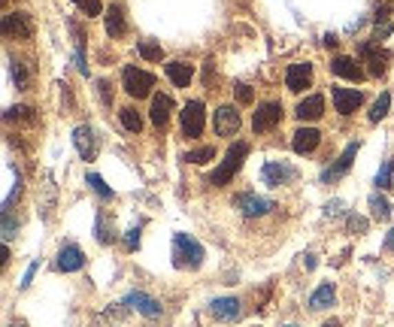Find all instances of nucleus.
Here are the masks:
<instances>
[{"label":"nucleus","mask_w":394,"mask_h":327,"mask_svg":"<svg viewBox=\"0 0 394 327\" xmlns=\"http://www.w3.org/2000/svg\"><path fill=\"white\" fill-rule=\"evenodd\" d=\"M203 257H207V252H203V246L191 233H176V237H173V267L197 270L203 264Z\"/></svg>","instance_id":"nucleus-1"},{"label":"nucleus","mask_w":394,"mask_h":327,"mask_svg":"<svg viewBox=\"0 0 394 327\" xmlns=\"http://www.w3.org/2000/svg\"><path fill=\"white\" fill-rule=\"evenodd\" d=\"M246 158H249V143H234V146L227 149L225 161L209 173V185H216V188L227 185V182L234 179V173H240V167H242V161H246Z\"/></svg>","instance_id":"nucleus-2"},{"label":"nucleus","mask_w":394,"mask_h":327,"mask_svg":"<svg viewBox=\"0 0 394 327\" xmlns=\"http://www.w3.org/2000/svg\"><path fill=\"white\" fill-rule=\"evenodd\" d=\"M121 85L131 97H149L152 88H155V76L146 73V70H136V67H125V73H121Z\"/></svg>","instance_id":"nucleus-3"},{"label":"nucleus","mask_w":394,"mask_h":327,"mask_svg":"<svg viewBox=\"0 0 394 327\" xmlns=\"http://www.w3.org/2000/svg\"><path fill=\"white\" fill-rule=\"evenodd\" d=\"M203 125H207V112H203V103L200 101H188L185 109H182V134L188 140L203 134Z\"/></svg>","instance_id":"nucleus-4"},{"label":"nucleus","mask_w":394,"mask_h":327,"mask_svg":"<svg viewBox=\"0 0 394 327\" xmlns=\"http://www.w3.org/2000/svg\"><path fill=\"white\" fill-rule=\"evenodd\" d=\"M261 179H264V185L279 188V185H288V182L298 179V170L285 161H267L261 167Z\"/></svg>","instance_id":"nucleus-5"},{"label":"nucleus","mask_w":394,"mask_h":327,"mask_svg":"<svg viewBox=\"0 0 394 327\" xmlns=\"http://www.w3.org/2000/svg\"><path fill=\"white\" fill-rule=\"evenodd\" d=\"M279 121H282V106L276 101H270V103L258 106V112L252 116V127H255V134H267L279 125Z\"/></svg>","instance_id":"nucleus-6"},{"label":"nucleus","mask_w":394,"mask_h":327,"mask_svg":"<svg viewBox=\"0 0 394 327\" xmlns=\"http://www.w3.org/2000/svg\"><path fill=\"white\" fill-rule=\"evenodd\" d=\"M3 36H15V40H30L34 36V25H30L28 12H6L3 15Z\"/></svg>","instance_id":"nucleus-7"},{"label":"nucleus","mask_w":394,"mask_h":327,"mask_svg":"<svg viewBox=\"0 0 394 327\" xmlns=\"http://www.w3.org/2000/svg\"><path fill=\"white\" fill-rule=\"evenodd\" d=\"M234 207H237L246 218H258V215H267V212L273 209V200L258 197V194H240L237 200H234Z\"/></svg>","instance_id":"nucleus-8"},{"label":"nucleus","mask_w":394,"mask_h":327,"mask_svg":"<svg viewBox=\"0 0 394 327\" xmlns=\"http://www.w3.org/2000/svg\"><path fill=\"white\" fill-rule=\"evenodd\" d=\"M309 82H313V64H307V61H298V64L288 67V73H285V85H288V91L300 94L303 88H309Z\"/></svg>","instance_id":"nucleus-9"},{"label":"nucleus","mask_w":394,"mask_h":327,"mask_svg":"<svg viewBox=\"0 0 394 327\" xmlns=\"http://www.w3.org/2000/svg\"><path fill=\"white\" fill-rule=\"evenodd\" d=\"M125 306L127 309H136L140 315H146V318H158L164 313V306L158 303L155 297H149V294H143V291H131L125 297Z\"/></svg>","instance_id":"nucleus-10"},{"label":"nucleus","mask_w":394,"mask_h":327,"mask_svg":"<svg viewBox=\"0 0 394 327\" xmlns=\"http://www.w3.org/2000/svg\"><path fill=\"white\" fill-rule=\"evenodd\" d=\"M73 143H76V149H79V155H82V161H94L97 158V136H94V131H91L88 125H79L73 131Z\"/></svg>","instance_id":"nucleus-11"},{"label":"nucleus","mask_w":394,"mask_h":327,"mask_svg":"<svg viewBox=\"0 0 394 327\" xmlns=\"http://www.w3.org/2000/svg\"><path fill=\"white\" fill-rule=\"evenodd\" d=\"M355 155H358V143H349L343 155L333 161V167H328V170L322 173V182H337L340 176H346L349 167H352V161H355Z\"/></svg>","instance_id":"nucleus-12"},{"label":"nucleus","mask_w":394,"mask_h":327,"mask_svg":"<svg viewBox=\"0 0 394 327\" xmlns=\"http://www.w3.org/2000/svg\"><path fill=\"white\" fill-rule=\"evenodd\" d=\"M331 97H333V106H337L340 116H352L364 101V94L361 91H355V88H333Z\"/></svg>","instance_id":"nucleus-13"},{"label":"nucleus","mask_w":394,"mask_h":327,"mask_svg":"<svg viewBox=\"0 0 394 327\" xmlns=\"http://www.w3.org/2000/svg\"><path fill=\"white\" fill-rule=\"evenodd\" d=\"M361 55L367 58V64H370V76H382L385 70H388V61H391V52L388 49H376V45L364 43L361 45Z\"/></svg>","instance_id":"nucleus-14"},{"label":"nucleus","mask_w":394,"mask_h":327,"mask_svg":"<svg viewBox=\"0 0 394 327\" xmlns=\"http://www.w3.org/2000/svg\"><path fill=\"white\" fill-rule=\"evenodd\" d=\"M82 267H85V255H82V249L73 246V242L61 246V252H58V270L76 273V270H82Z\"/></svg>","instance_id":"nucleus-15"},{"label":"nucleus","mask_w":394,"mask_h":327,"mask_svg":"<svg viewBox=\"0 0 394 327\" xmlns=\"http://www.w3.org/2000/svg\"><path fill=\"white\" fill-rule=\"evenodd\" d=\"M209 313L218 318V321H237L240 318V300L237 297H216L209 303Z\"/></svg>","instance_id":"nucleus-16"},{"label":"nucleus","mask_w":394,"mask_h":327,"mask_svg":"<svg viewBox=\"0 0 394 327\" xmlns=\"http://www.w3.org/2000/svg\"><path fill=\"white\" fill-rule=\"evenodd\" d=\"M240 131V112L234 106H222L216 112V134L218 136H234Z\"/></svg>","instance_id":"nucleus-17"},{"label":"nucleus","mask_w":394,"mask_h":327,"mask_svg":"<svg viewBox=\"0 0 394 327\" xmlns=\"http://www.w3.org/2000/svg\"><path fill=\"white\" fill-rule=\"evenodd\" d=\"M294 116H298L300 121H318V118L324 116V97H322V94H309L307 101L298 103Z\"/></svg>","instance_id":"nucleus-18"},{"label":"nucleus","mask_w":394,"mask_h":327,"mask_svg":"<svg viewBox=\"0 0 394 327\" xmlns=\"http://www.w3.org/2000/svg\"><path fill=\"white\" fill-rule=\"evenodd\" d=\"M318 143H322V134H318L315 127H300L291 140V149L298 151V155H309V151L318 149Z\"/></svg>","instance_id":"nucleus-19"},{"label":"nucleus","mask_w":394,"mask_h":327,"mask_svg":"<svg viewBox=\"0 0 394 327\" xmlns=\"http://www.w3.org/2000/svg\"><path fill=\"white\" fill-rule=\"evenodd\" d=\"M164 73L176 88H188V82L194 79V67L185 64V61H170V64L164 67Z\"/></svg>","instance_id":"nucleus-20"},{"label":"nucleus","mask_w":394,"mask_h":327,"mask_svg":"<svg viewBox=\"0 0 394 327\" xmlns=\"http://www.w3.org/2000/svg\"><path fill=\"white\" fill-rule=\"evenodd\" d=\"M331 70L337 73V76H343V79H349V82H361V79H364L361 64H358L355 58H346V55L333 58V61H331Z\"/></svg>","instance_id":"nucleus-21"},{"label":"nucleus","mask_w":394,"mask_h":327,"mask_svg":"<svg viewBox=\"0 0 394 327\" xmlns=\"http://www.w3.org/2000/svg\"><path fill=\"white\" fill-rule=\"evenodd\" d=\"M170 112H173V97L170 94H155L152 97V125L155 127H164L170 121Z\"/></svg>","instance_id":"nucleus-22"},{"label":"nucleus","mask_w":394,"mask_h":327,"mask_svg":"<svg viewBox=\"0 0 394 327\" xmlns=\"http://www.w3.org/2000/svg\"><path fill=\"white\" fill-rule=\"evenodd\" d=\"M125 30H127L125 6H121V3H112L110 10H106V34H110L112 40H118V36H125Z\"/></svg>","instance_id":"nucleus-23"},{"label":"nucleus","mask_w":394,"mask_h":327,"mask_svg":"<svg viewBox=\"0 0 394 327\" xmlns=\"http://www.w3.org/2000/svg\"><path fill=\"white\" fill-rule=\"evenodd\" d=\"M370 215H373L376 222H388V218H391V203L385 200L379 191L370 194Z\"/></svg>","instance_id":"nucleus-24"},{"label":"nucleus","mask_w":394,"mask_h":327,"mask_svg":"<svg viewBox=\"0 0 394 327\" xmlns=\"http://www.w3.org/2000/svg\"><path fill=\"white\" fill-rule=\"evenodd\" d=\"M333 297H337V294H333V285H322V288H315L313 291V297H309V309H328L331 303H333Z\"/></svg>","instance_id":"nucleus-25"},{"label":"nucleus","mask_w":394,"mask_h":327,"mask_svg":"<svg viewBox=\"0 0 394 327\" xmlns=\"http://www.w3.org/2000/svg\"><path fill=\"white\" fill-rule=\"evenodd\" d=\"M94 233H97V242H112V237H116V233H112V227H110V215H106V212H97V222H94Z\"/></svg>","instance_id":"nucleus-26"},{"label":"nucleus","mask_w":394,"mask_h":327,"mask_svg":"<svg viewBox=\"0 0 394 327\" xmlns=\"http://www.w3.org/2000/svg\"><path fill=\"white\" fill-rule=\"evenodd\" d=\"M118 116H121V125H125L131 134H140L143 131V118H140V112H136L134 106H125Z\"/></svg>","instance_id":"nucleus-27"},{"label":"nucleus","mask_w":394,"mask_h":327,"mask_svg":"<svg viewBox=\"0 0 394 327\" xmlns=\"http://www.w3.org/2000/svg\"><path fill=\"white\" fill-rule=\"evenodd\" d=\"M85 182L91 185V191H94L97 197H101V200H112V188L103 182V176H97V173H88Z\"/></svg>","instance_id":"nucleus-28"},{"label":"nucleus","mask_w":394,"mask_h":327,"mask_svg":"<svg viewBox=\"0 0 394 327\" xmlns=\"http://www.w3.org/2000/svg\"><path fill=\"white\" fill-rule=\"evenodd\" d=\"M136 52H140L146 61H161V55H164L161 43H155V40H140L136 43Z\"/></svg>","instance_id":"nucleus-29"},{"label":"nucleus","mask_w":394,"mask_h":327,"mask_svg":"<svg viewBox=\"0 0 394 327\" xmlns=\"http://www.w3.org/2000/svg\"><path fill=\"white\" fill-rule=\"evenodd\" d=\"M388 109H391V94H382V97H379V101L373 103V109H370V121H373V125H379V121L388 116Z\"/></svg>","instance_id":"nucleus-30"},{"label":"nucleus","mask_w":394,"mask_h":327,"mask_svg":"<svg viewBox=\"0 0 394 327\" xmlns=\"http://www.w3.org/2000/svg\"><path fill=\"white\" fill-rule=\"evenodd\" d=\"M391 176H394V161H385L376 173V188L379 191H388L391 188Z\"/></svg>","instance_id":"nucleus-31"},{"label":"nucleus","mask_w":394,"mask_h":327,"mask_svg":"<svg viewBox=\"0 0 394 327\" xmlns=\"http://www.w3.org/2000/svg\"><path fill=\"white\" fill-rule=\"evenodd\" d=\"M212 158H216V149H212V146H200V149L188 151L185 161H188V164H209Z\"/></svg>","instance_id":"nucleus-32"},{"label":"nucleus","mask_w":394,"mask_h":327,"mask_svg":"<svg viewBox=\"0 0 394 327\" xmlns=\"http://www.w3.org/2000/svg\"><path fill=\"white\" fill-rule=\"evenodd\" d=\"M6 118H19V121H28V125H34V109L30 106H12V109H6Z\"/></svg>","instance_id":"nucleus-33"},{"label":"nucleus","mask_w":394,"mask_h":327,"mask_svg":"<svg viewBox=\"0 0 394 327\" xmlns=\"http://www.w3.org/2000/svg\"><path fill=\"white\" fill-rule=\"evenodd\" d=\"M73 3L79 6L88 19H91V15H101V10H103V0H73Z\"/></svg>","instance_id":"nucleus-34"},{"label":"nucleus","mask_w":394,"mask_h":327,"mask_svg":"<svg viewBox=\"0 0 394 327\" xmlns=\"http://www.w3.org/2000/svg\"><path fill=\"white\" fill-rule=\"evenodd\" d=\"M12 79H15V88H21V91L28 88V70L21 61H12Z\"/></svg>","instance_id":"nucleus-35"},{"label":"nucleus","mask_w":394,"mask_h":327,"mask_svg":"<svg viewBox=\"0 0 394 327\" xmlns=\"http://www.w3.org/2000/svg\"><path fill=\"white\" fill-rule=\"evenodd\" d=\"M234 91H237V101L240 103H252L255 101V91L246 85V82H240V85H234Z\"/></svg>","instance_id":"nucleus-36"},{"label":"nucleus","mask_w":394,"mask_h":327,"mask_svg":"<svg viewBox=\"0 0 394 327\" xmlns=\"http://www.w3.org/2000/svg\"><path fill=\"white\" fill-rule=\"evenodd\" d=\"M346 224H349V231H355V233H367V218H361V215H349Z\"/></svg>","instance_id":"nucleus-37"},{"label":"nucleus","mask_w":394,"mask_h":327,"mask_svg":"<svg viewBox=\"0 0 394 327\" xmlns=\"http://www.w3.org/2000/svg\"><path fill=\"white\" fill-rule=\"evenodd\" d=\"M12 237H15V222H12V215H10V212H3V240L10 242Z\"/></svg>","instance_id":"nucleus-38"},{"label":"nucleus","mask_w":394,"mask_h":327,"mask_svg":"<svg viewBox=\"0 0 394 327\" xmlns=\"http://www.w3.org/2000/svg\"><path fill=\"white\" fill-rule=\"evenodd\" d=\"M125 246L131 249V252H134L136 246H140V227H131V231H127V237H125Z\"/></svg>","instance_id":"nucleus-39"},{"label":"nucleus","mask_w":394,"mask_h":327,"mask_svg":"<svg viewBox=\"0 0 394 327\" xmlns=\"http://www.w3.org/2000/svg\"><path fill=\"white\" fill-rule=\"evenodd\" d=\"M97 88H101V97H103V103H106V106H112V91H110V82H106V79H101V82H97Z\"/></svg>","instance_id":"nucleus-40"},{"label":"nucleus","mask_w":394,"mask_h":327,"mask_svg":"<svg viewBox=\"0 0 394 327\" xmlns=\"http://www.w3.org/2000/svg\"><path fill=\"white\" fill-rule=\"evenodd\" d=\"M37 267H40V264H30V267H28V273H25V279H21V288H28L30 285V279H34V273H37Z\"/></svg>","instance_id":"nucleus-41"},{"label":"nucleus","mask_w":394,"mask_h":327,"mask_svg":"<svg viewBox=\"0 0 394 327\" xmlns=\"http://www.w3.org/2000/svg\"><path fill=\"white\" fill-rule=\"evenodd\" d=\"M324 212H328V215H340V212H343V203L333 200V203H328V209H324Z\"/></svg>","instance_id":"nucleus-42"},{"label":"nucleus","mask_w":394,"mask_h":327,"mask_svg":"<svg viewBox=\"0 0 394 327\" xmlns=\"http://www.w3.org/2000/svg\"><path fill=\"white\" fill-rule=\"evenodd\" d=\"M385 249H388V252H394V227L388 231V237H385Z\"/></svg>","instance_id":"nucleus-43"},{"label":"nucleus","mask_w":394,"mask_h":327,"mask_svg":"<svg viewBox=\"0 0 394 327\" xmlns=\"http://www.w3.org/2000/svg\"><path fill=\"white\" fill-rule=\"evenodd\" d=\"M333 45H337V36H333V34H324V49H333Z\"/></svg>","instance_id":"nucleus-44"},{"label":"nucleus","mask_w":394,"mask_h":327,"mask_svg":"<svg viewBox=\"0 0 394 327\" xmlns=\"http://www.w3.org/2000/svg\"><path fill=\"white\" fill-rule=\"evenodd\" d=\"M322 327H343V324H340V321H337V318H331V321H324Z\"/></svg>","instance_id":"nucleus-45"},{"label":"nucleus","mask_w":394,"mask_h":327,"mask_svg":"<svg viewBox=\"0 0 394 327\" xmlns=\"http://www.w3.org/2000/svg\"><path fill=\"white\" fill-rule=\"evenodd\" d=\"M288 327H294V324H288Z\"/></svg>","instance_id":"nucleus-46"}]
</instances>
